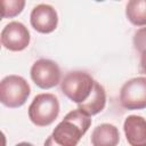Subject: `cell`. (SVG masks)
<instances>
[{"label": "cell", "mask_w": 146, "mask_h": 146, "mask_svg": "<svg viewBox=\"0 0 146 146\" xmlns=\"http://www.w3.org/2000/svg\"><path fill=\"white\" fill-rule=\"evenodd\" d=\"M90 124V116L76 108L65 115L50 136L59 146H76L81 137L88 131Z\"/></svg>", "instance_id": "obj_1"}, {"label": "cell", "mask_w": 146, "mask_h": 146, "mask_svg": "<svg viewBox=\"0 0 146 146\" xmlns=\"http://www.w3.org/2000/svg\"><path fill=\"white\" fill-rule=\"evenodd\" d=\"M95 80L90 74L83 71L68 72L60 82L62 92L75 104L86 102L94 88Z\"/></svg>", "instance_id": "obj_2"}, {"label": "cell", "mask_w": 146, "mask_h": 146, "mask_svg": "<svg viewBox=\"0 0 146 146\" xmlns=\"http://www.w3.org/2000/svg\"><path fill=\"white\" fill-rule=\"evenodd\" d=\"M59 114V102L52 94L36 95L29 106V119L38 127L50 125Z\"/></svg>", "instance_id": "obj_3"}, {"label": "cell", "mask_w": 146, "mask_h": 146, "mask_svg": "<svg viewBox=\"0 0 146 146\" xmlns=\"http://www.w3.org/2000/svg\"><path fill=\"white\" fill-rule=\"evenodd\" d=\"M30 94V84L19 75H7L0 82V102L9 108L23 106Z\"/></svg>", "instance_id": "obj_4"}, {"label": "cell", "mask_w": 146, "mask_h": 146, "mask_svg": "<svg viewBox=\"0 0 146 146\" xmlns=\"http://www.w3.org/2000/svg\"><path fill=\"white\" fill-rule=\"evenodd\" d=\"M120 104L127 110L146 108V78H132L120 90Z\"/></svg>", "instance_id": "obj_5"}, {"label": "cell", "mask_w": 146, "mask_h": 146, "mask_svg": "<svg viewBox=\"0 0 146 146\" xmlns=\"http://www.w3.org/2000/svg\"><path fill=\"white\" fill-rule=\"evenodd\" d=\"M31 79L41 89H50L60 82V68L54 60L38 59L31 67Z\"/></svg>", "instance_id": "obj_6"}, {"label": "cell", "mask_w": 146, "mask_h": 146, "mask_svg": "<svg viewBox=\"0 0 146 146\" xmlns=\"http://www.w3.org/2000/svg\"><path fill=\"white\" fill-rule=\"evenodd\" d=\"M1 44L10 51H22L30 44V32L21 22H10L1 31Z\"/></svg>", "instance_id": "obj_7"}, {"label": "cell", "mask_w": 146, "mask_h": 146, "mask_svg": "<svg viewBox=\"0 0 146 146\" xmlns=\"http://www.w3.org/2000/svg\"><path fill=\"white\" fill-rule=\"evenodd\" d=\"M30 22L36 32L48 34L56 30L58 24V15L52 6L40 3L32 9Z\"/></svg>", "instance_id": "obj_8"}, {"label": "cell", "mask_w": 146, "mask_h": 146, "mask_svg": "<svg viewBox=\"0 0 146 146\" xmlns=\"http://www.w3.org/2000/svg\"><path fill=\"white\" fill-rule=\"evenodd\" d=\"M127 141L130 146H146V119L129 115L123 123Z\"/></svg>", "instance_id": "obj_9"}, {"label": "cell", "mask_w": 146, "mask_h": 146, "mask_svg": "<svg viewBox=\"0 0 146 146\" xmlns=\"http://www.w3.org/2000/svg\"><path fill=\"white\" fill-rule=\"evenodd\" d=\"M105 105H106L105 89L99 82L95 81V84H94V88H92V91L89 98L86 102L79 104L78 108L82 111L83 113L88 114L89 116H92V115L100 113L105 108Z\"/></svg>", "instance_id": "obj_10"}, {"label": "cell", "mask_w": 146, "mask_h": 146, "mask_svg": "<svg viewBox=\"0 0 146 146\" xmlns=\"http://www.w3.org/2000/svg\"><path fill=\"white\" fill-rule=\"evenodd\" d=\"M119 140V130L111 123H102L97 125L91 133L92 146H117Z\"/></svg>", "instance_id": "obj_11"}, {"label": "cell", "mask_w": 146, "mask_h": 146, "mask_svg": "<svg viewBox=\"0 0 146 146\" xmlns=\"http://www.w3.org/2000/svg\"><path fill=\"white\" fill-rule=\"evenodd\" d=\"M125 16L135 26H146V0H130L125 7Z\"/></svg>", "instance_id": "obj_12"}, {"label": "cell", "mask_w": 146, "mask_h": 146, "mask_svg": "<svg viewBox=\"0 0 146 146\" xmlns=\"http://www.w3.org/2000/svg\"><path fill=\"white\" fill-rule=\"evenodd\" d=\"M24 0H1L2 18H11L17 16L24 9Z\"/></svg>", "instance_id": "obj_13"}, {"label": "cell", "mask_w": 146, "mask_h": 146, "mask_svg": "<svg viewBox=\"0 0 146 146\" xmlns=\"http://www.w3.org/2000/svg\"><path fill=\"white\" fill-rule=\"evenodd\" d=\"M132 41H133V47L138 52L143 54L144 51H146V26L140 27L135 32Z\"/></svg>", "instance_id": "obj_14"}, {"label": "cell", "mask_w": 146, "mask_h": 146, "mask_svg": "<svg viewBox=\"0 0 146 146\" xmlns=\"http://www.w3.org/2000/svg\"><path fill=\"white\" fill-rule=\"evenodd\" d=\"M139 71L141 74L146 75V51H144L140 56V62H139Z\"/></svg>", "instance_id": "obj_15"}, {"label": "cell", "mask_w": 146, "mask_h": 146, "mask_svg": "<svg viewBox=\"0 0 146 146\" xmlns=\"http://www.w3.org/2000/svg\"><path fill=\"white\" fill-rule=\"evenodd\" d=\"M43 146H59V145H57V144L54 141L52 137H51V136H49V137L46 139V141H44Z\"/></svg>", "instance_id": "obj_16"}, {"label": "cell", "mask_w": 146, "mask_h": 146, "mask_svg": "<svg viewBox=\"0 0 146 146\" xmlns=\"http://www.w3.org/2000/svg\"><path fill=\"white\" fill-rule=\"evenodd\" d=\"M15 146H33L31 143H26V141H23V143H18L16 144Z\"/></svg>", "instance_id": "obj_17"}]
</instances>
